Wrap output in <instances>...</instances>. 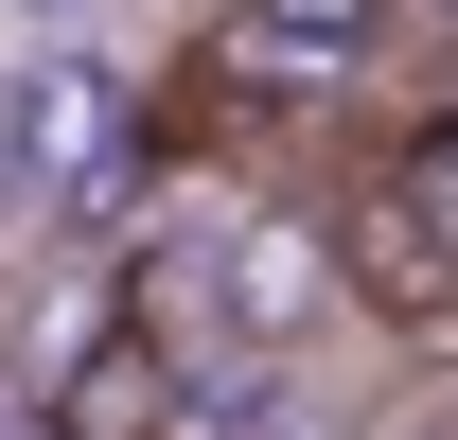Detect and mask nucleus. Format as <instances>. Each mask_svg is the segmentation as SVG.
<instances>
[{
  "label": "nucleus",
  "mask_w": 458,
  "mask_h": 440,
  "mask_svg": "<svg viewBox=\"0 0 458 440\" xmlns=\"http://www.w3.org/2000/svg\"><path fill=\"white\" fill-rule=\"evenodd\" d=\"M335 300H352V265L318 247V229H283V212H247L212 247V334H229V352H300Z\"/></svg>",
  "instance_id": "39448f33"
},
{
  "label": "nucleus",
  "mask_w": 458,
  "mask_h": 440,
  "mask_svg": "<svg viewBox=\"0 0 458 440\" xmlns=\"http://www.w3.org/2000/svg\"><path fill=\"white\" fill-rule=\"evenodd\" d=\"M405 0H212V89H370Z\"/></svg>",
  "instance_id": "20e7f679"
},
{
  "label": "nucleus",
  "mask_w": 458,
  "mask_h": 440,
  "mask_svg": "<svg viewBox=\"0 0 458 440\" xmlns=\"http://www.w3.org/2000/svg\"><path fill=\"white\" fill-rule=\"evenodd\" d=\"M0 159H18L36 212H71V194L123 159V71L106 54H18L0 71Z\"/></svg>",
  "instance_id": "7ed1b4c3"
},
{
  "label": "nucleus",
  "mask_w": 458,
  "mask_h": 440,
  "mask_svg": "<svg viewBox=\"0 0 458 440\" xmlns=\"http://www.w3.org/2000/svg\"><path fill=\"white\" fill-rule=\"evenodd\" d=\"M388 265L405 300H458V89H423V106L370 141V212H352V282Z\"/></svg>",
  "instance_id": "f03ea898"
},
{
  "label": "nucleus",
  "mask_w": 458,
  "mask_h": 440,
  "mask_svg": "<svg viewBox=\"0 0 458 440\" xmlns=\"http://www.w3.org/2000/svg\"><path fill=\"white\" fill-rule=\"evenodd\" d=\"M194 423H212V370H194L141 300H106L89 334L36 352V440H194Z\"/></svg>",
  "instance_id": "f257e3e1"
}]
</instances>
